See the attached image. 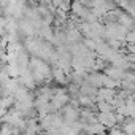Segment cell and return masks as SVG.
Returning <instances> with one entry per match:
<instances>
[{
  "label": "cell",
  "mask_w": 135,
  "mask_h": 135,
  "mask_svg": "<svg viewBox=\"0 0 135 135\" xmlns=\"http://www.w3.org/2000/svg\"><path fill=\"white\" fill-rule=\"evenodd\" d=\"M3 95V89H2V86H0V97Z\"/></svg>",
  "instance_id": "cell-8"
},
{
  "label": "cell",
  "mask_w": 135,
  "mask_h": 135,
  "mask_svg": "<svg viewBox=\"0 0 135 135\" xmlns=\"http://www.w3.org/2000/svg\"><path fill=\"white\" fill-rule=\"evenodd\" d=\"M118 91L116 89H110V88H100L97 91V102H113V99L116 97Z\"/></svg>",
  "instance_id": "cell-5"
},
{
  "label": "cell",
  "mask_w": 135,
  "mask_h": 135,
  "mask_svg": "<svg viewBox=\"0 0 135 135\" xmlns=\"http://www.w3.org/2000/svg\"><path fill=\"white\" fill-rule=\"evenodd\" d=\"M97 121L102 126H105L108 130L113 129V127H116V126H119L118 124V114H116V111H97Z\"/></svg>",
  "instance_id": "cell-2"
},
{
  "label": "cell",
  "mask_w": 135,
  "mask_h": 135,
  "mask_svg": "<svg viewBox=\"0 0 135 135\" xmlns=\"http://www.w3.org/2000/svg\"><path fill=\"white\" fill-rule=\"evenodd\" d=\"M126 43H129V45H135V30H130V32L127 33Z\"/></svg>",
  "instance_id": "cell-7"
},
{
  "label": "cell",
  "mask_w": 135,
  "mask_h": 135,
  "mask_svg": "<svg viewBox=\"0 0 135 135\" xmlns=\"http://www.w3.org/2000/svg\"><path fill=\"white\" fill-rule=\"evenodd\" d=\"M29 70L30 73L33 75L35 81L38 86L41 84H46V81H51V76H52V65L43 59H38V57H30V62H29Z\"/></svg>",
  "instance_id": "cell-1"
},
{
  "label": "cell",
  "mask_w": 135,
  "mask_h": 135,
  "mask_svg": "<svg viewBox=\"0 0 135 135\" xmlns=\"http://www.w3.org/2000/svg\"><path fill=\"white\" fill-rule=\"evenodd\" d=\"M107 132H108V129L105 126H102L99 121H95L92 124H88L83 129V133H89V135H107Z\"/></svg>",
  "instance_id": "cell-4"
},
{
  "label": "cell",
  "mask_w": 135,
  "mask_h": 135,
  "mask_svg": "<svg viewBox=\"0 0 135 135\" xmlns=\"http://www.w3.org/2000/svg\"><path fill=\"white\" fill-rule=\"evenodd\" d=\"M103 73H105L107 76H110L111 80L121 83V81L126 78L127 70H124L122 67H116V65H107V67H105V70H103Z\"/></svg>",
  "instance_id": "cell-3"
},
{
  "label": "cell",
  "mask_w": 135,
  "mask_h": 135,
  "mask_svg": "<svg viewBox=\"0 0 135 135\" xmlns=\"http://www.w3.org/2000/svg\"><path fill=\"white\" fill-rule=\"evenodd\" d=\"M108 135H127V133L122 130L121 126H116V127H113V129L108 130Z\"/></svg>",
  "instance_id": "cell-6"
}]
</instances>
